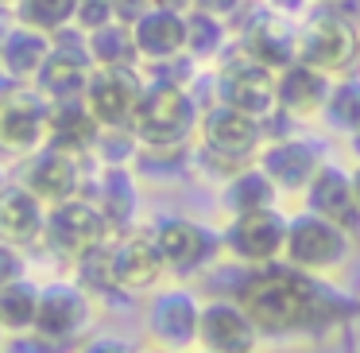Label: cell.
<instances>
[{
  "mask_svg": "<svg viewBox=\"0 0 360 353\" xmlns=\"http://www.w3.org/2000/svg\"><path fill=\"white\" fill-rule=\"evenodd\" d=\"M51 51H55V35L16 20L8 32L0 35V70H4V78H8L12 86L35 82L43 70V63L51 58Z\"/></svg>",
  "mask_w": 360,
  "mask_h": 353,
  "instance_id": "obj_22",
  "label": "cell"
},
{
  "mask_svg": "<svg viewBox=\"0 0 360 353\" xmlns=\"http://www.w3.org/2000/svg\"><path fill=\"white\" fill-rule=\"evenodd\" d=\"M112 229L105 221V213L97 210V202L89 194L66 198L58 206H47V233H43V249H51L55 256H63L66 264L82 260L89 249H97L101 241H109Z\"/></svg>",
  "mask_w": 360,
  "mask_h": 353,
  "instance_id": "obj_8",
  "label": "cell"
},
{
  "mask_svg": "<svg viewBox=\"0 0 360 353\" xmlns=\"http://www.w3.org/2000/svg\"><path fill=\"white\" fill-rule=\"evenodd\" d=\"M295 55L302 63L318 66L329 78H349V74H356V63H360V27L345 16L321 12L310 24L298 27Z\"/></svg>",
  "mask_w": 360,
  "mask_h": 353,
  "instance_id": "obj_5",
  "label": "cell"
},
{
  "mask_svg": "<svg viewBox=\"0 0 360 353\" xmlns=\"http://www.w3.org/2000/svg\"><path fill=\"white\" fill-rule=\"evenodd\" d=\"M112 20H117V12H112L109 0H82L78 20H74V24H78L82 32H97V27L112 24Z\"/></svg>",
  "mask_w": 360,
  "mask_h": 353,
  "instance_id": "obj_35",
  "label": "cell"
},
{
  "mask_svg": "<svg viewBox=\"0 0 360 353\" xmlns=\"http://www.w3.org/2000/svg\"><path fill=\"white\" fill-rule=\"evenodd\" d=\"M198 136H202V156L205 167H217L221 179L236 175L240 167L256 163L259 151H264V120L252 117V113L236 109L229 101H213L210 109H202L198 120Z\"/></svg>",
  "mask_w": 360,
  "mask_h": 353,
  "instance_id": "obj_3",
  "label": "cell"
},
{
  "mask_svg": "<svg viewBox=\"0 0 360 353\" xmlns=\"http://www.w3.org/2000/svg\"><path fill=\"white\" fill-rule=\"evenodd\" d=\"M202 299L190 287H159L151 291L148 311H143V330L151 345L190 353L198 349V322H202Z\"/></svg>",
  "mask_w": 360,
  "mask_h": 353,
  "instance_id": "obj_9",
  "label": "cell"
},
{
  "mask_svg": "<svg viewBox=\"0 0 360 353\" xmlns=\"http://www.w3.org/2000/svg\"><path fill=\"white\" fill-rule=\"evenodd\" d=\"M217 101H229L252 117L267 120L279 109V74L236 47L233 58H225L217 70Z\"/></svg>",
  "mask_w": 360,
  "mask_h": 353,
  "instance_id": "obj_10",
  "label": "cell"
},
{
  "mask_svg": "<svg viewBox=\"0 0 360 353\" xmlns=\"http://www.w3.org/2000/svg\"><path fill=\"white\" fill-rule=\"evenodd\" d=\"M337 78L321 74L318 66L295 58L290 66L279 70V113L290 120H314L326 113L329 89H333Z\"/></svg>",
  "mask_w": 360,
  "mask_h": 353,
  "instance_id": "obj_20",
  "label": "cell"
},
{
  "mask_svg": "<svg viewBox=\"0 0 360 353\" xmlns=\"http://www.w3.org/2000/svg\"><path fill=\"white\" fill-rule=\"evenodd\" d=\"M112 272H117V283H120V291H124V299H132V295L159 291V283H163V275L171 272V268H167L151 229L136 225V229H128V233L112 237Z\"/></svg>",
  "mask_w": 360,
  "mask_h": 353,
  "instance_id": "obj_15",
  "label": "cell"
},
{
  "mask_svg": "<svg viewBox=\"0 0 360 353\" xmlns=\"http://www.w3.org/2000/svg\"><path fill=\"white\" fill-rule=\"evenodd\" d=\"M321 120H326L333 132H345L349 140H352V136H360V78H356V74L333 82Z\"/></svg>",
  "mask_w": 360,
  "mask_h": 353,
  "instance_id": "obj_30",
  "label": "cell"
},
{
  "mask_svg": "<svg viewBox=\"0 0 360 353\" xmlns=\"http://www.w3.org/2000/svg\"><path fill=\"white\" fill-rule=\"evenodd\" d=\"M0 342H4V326H0Z\"/></svg>",
  "mask_w": 360,
  "mask_h": 353,
  "instance_id": "obj_43",
  "label": "cell"
},
{
  "mask_svg": "<svg viewBox=\"0 0 360 353\" xmlns=\"http://www.w3.org/2000/svg\"><path fill=\"white\" fill-rule=\"evenodd\" d=\"M352 190H356V202H360V163L352 167Z\"/></svg>",
  "mask_w": 360,
  "mask_h": 353,
  "instance_id": "obj_39",
  "label": "cell"
},
{
  "mask_svg": "<svg viewBox=\"0 0 360 353\" xmlns=\"http://www.w3.org/2000/svg\"><path fill=\"white\" fill-rule=\"evenodd\" d=\"M0 353H74V345H63L39 330H20V334H4Z\"/></svg>",
  "mask_w": 360,
  "mask_h": 353,
  "instance_id": "obj_33",
  "label": "cell"
},
{
  "mask_svg": "<svg viewBox=\"0 0 360 353\" xmlns=\"http://www.w3.org/2000/svg\"><path fill=\"white\" fill-rule=\"evenodd\" d=\"M74 280H78L94 299H105V295L124 299V291H120V283H117V272H112V237L101 241L97 249H89L82 260H74Z\"/></svg>",
  "mask_w": 360,
  "mask_h": 353,
  "instance_id": "obj_29",
  "label": "cell"
},
{
  "mask_svg": "<svg viewBox=\"0 0 360 353\" xmlns=\"http://www.w3.org/2000/svg\"><path fill=\"white\" fill-rule=\"evenodd\" d=\"M306 4H310V0H271V8L279 12V16H298V12H306Z\"/></svg>",
  "mask_w": 360,
  "mask_h": 353,
  "instance_id": "obj_38",
  "label": "cell"
},
{
  "mask_svg": "<svg viewBox=\"0 0 360 353\" xmlns=\"http://www.w3.org/2000/svg\"><path fill=\"white\" fill-rule=\"evenodd\" d=\"M140 353H179V349H163V345H151V349H140Z\"/></svg>",
  "mask_w": 360,
  "mask_h": 353,
  "instance_id": "obj_41",
  "label": "cell"
},
{
  "mask_svg": "<svg viewBox=\"0 0 360 353\" xmlns=\"http://www.w3.org/2000/svg\"><path fill=\"white\" fill-rule=\"evenodd\" d=\"M39 299H43V283H35L32 275L0 287V326H4V334L35 330V322H39Z\"/></svg>",
  "mask_w": 360,
  "mask_h": 353,
  "instance_id": "obj_28",
  "label": "cell"
},
{
  "mask_svg": "<svg viewBox=\"0 0 360 353\" xmlns=\"http://www.w3.org/2000/svg\"><path fill=\"white\" fill-rule=\"evenodd\" d=\"M302 202H306V210L337 221V225H345L349 233L360 229V202H356V190H352V171H345V167L326 163L314 175L310 187H306Z\"/></svg>",
  "mask_w": 360,
  "mask_h": 353,
  "instance_id": "obj_21",
  "label": "cell"
},
{
  "mask_svg": "<svg viewBox=\"0 0 360 353\" xmlns=\"http://www.w3.org/2000/svg\"><path fill=\"white\" fill-rule=\"evenodd\" d=\"M352 252V233L337 221L321 218L314 210H298L287 225V252L283 260L310 275H329L349 260Z\"/></svg>",
  "mask_w": 360,
  "mask_h": 353,
  "instance_id": "obj_4",
  "label": "cell"
},
{
  "mask_svg": "<svg viewBox=\"0 0 360 353\" xmlns=\"http://www.w3.org/2000/svg\"><path fill=\"white\" fill-rule=\"evenodd\" d=\"M233 295L240 299V306L252 314L264 337L333 334L356 314V303L345 291H337L326 275H310L287 260L244 268Z\"/></svg>",
  "mask_w": 360,
  "mask_h": 353,
  "instance_id": "obj_1",
  "label": "cell"
},
{
  "mask_svg": "<svg viewBox=\"0 0 360 353\" xmlns=\"http://www.w3.org/2000/svg\"><path fill=\"white\" fill-rule=\"evenodd\" d=\"M101 125L89 113L86 97H70V101H51L47 109V144L66 148L74 156H89L97 148Z\"/></svg>",
  "mask_w": 360,
  "mask_h": 353,
  "instance_id": "obj_24",
  "label": "cell"
},
{
  "mask_svg": "<svg viewBox=\"0 0 360 353\" xmlns=\"http://www.w3.org/2000/svg\"><path fill=\"white\" fill-rule=\"evenodd\" d=\"M47 109L51 101L35 86H16L0 94V151L24 159L47 144Z\"/></svg>",
  "mask_w": 360,
  "mask_h": 353,
  "instance_id": "obj_13",
  "label": "cell"
},
{
  "mask_svg": "<svg viewBox=\"0 0 360 353\" xmlns=\"http://www.w3.org/2000/svg\"><path fill=\"white\" fill-rule=\"evenodd\" d=\"M148 82H140L136 70H112V66H94L86 86V105L97 117L101 128H128L136 105H140V94Z\"/></svg>",
  "mask_w": 360,
  "mask_h": 353,
  "instance_id": "obj_16",
  "label": "cell"
},
{
  "mask_svg": "<svg viewBox=\"0 0 360 353\" xmlns=\"http://www.w3.org/2000/svg\"><path fill=\"white\" fill-rule=\"evenodd\" d=\"M198 101L182 82L171 78H159L148 82L140 94V105H136L132 120V136L140 140V148H155V151H174V148H186L190 136L198 132Z\"/></svg>",
  "mask_w": 360,
  "mask_h": 353,
  "instance_id": "obj_2",
  "label": "cell"
},
{
  "mask_svg": "<svg viewBox=\"0 0 360 353\" xmlns=\"http://www.w3.org/2000/svg\"><path fill=\"white\" fill-rule=\"evenodd\" d=\"M287 225H290V218L279 206L236 213V218H229L225 229H221L225 256L233 260V264H244V268L275 264V260H283V252H287Z\"/></svg>",
  "mask_w": 360,
  "mask_h": 353,
  "instance_id": "obj_6",
  "label": "cell"
},
{
  "mask_svg": "<svg viewBox=\"0 0 360 353\" xmlns=\"http://www.w3.org/2000/svg\"><path fill=\"white\" fill-rule=\"evenodd\" d=\"M283 190L271 182V175L264 171L259 163L240 167L236 175H229L225 187H221V210L229 218L236 213H252V210H267V206H279Z\"/></svg>",
  "mask_w": 360,
  "mask_h": 353,
  "instance_id": "obj_25",
  "label": "cell"
},
{
  "mask_svg": "<svg viewBox=\"0 0 360 353\" xmlns=\"http://www.w3.org/2000/svg\"><path fill=\"white\" fill-rule=\"evenodd\" d=\"M352 151H356V159H360V136H352Z\"/></svg>",
  "mask_w": 360,
  "mask_h": 353,
  "instance_id": "obj_42",
  "label": "cell"
},
{
  "mask_svg": "<svg viewBox=\"0 0 360 353\" xmlns=\"http://www.w3.org/2000/svg\"><path fill=\"white\" fill-rule=\"evenodd\" d=\"M271 182L283 190V194H306V187L314 182V175L326 167V156L314 140H302V136H279V140H267L264 151L256 159Z\"/></svg>",
  "mask_w": 360,
  "mask_h": 353,
  "instance_id": "obj_17",
  "label": "cell"
},
{
  "mask_svg": "<svg viewBox=\"0 0 360 353\" xmlns=\"http://www.w3.org/2000/svg\"><path fill=\"white\" fill-rule=\"evenodd\" d=\"M136 32V47H140L143 63H174V58L186 55L190 43V16L182 8H171V4H151L140 20L132 24Z\"/></svg>",
  "mask_w": 360,
  "mask_h": 353,
  "instance_id": "obj_18",
  "label": "cell"
},
{
  "mask_svg": "<svg viewBox=\"0 0 360 353\" xmlns=\"http://www.w3.org/2000/svg\"><path fill=\"white\" fill-rule=\"evenodd\" d=\"M27 275V256L24 249H16V244L0 241V287H8V283L24 280Z\"/></svg>",
  "mask_w": 360,
  "mask_h": 353,
  "instance_id": "obj_34",
  "label": "cell"
},
{
  "mask_svg": "<svg viewBox=\"0 0 360 353\" xmlns=\"http://www.w3.org/2000/svg\"><path fill=\"white\" fill-rule=\"evenodd\" d=\"M94 326V295L82 287L78 280H51L43 283V299H39V322L35 330L63 345L78 349L89 337Z\"/></svg>",
  "mask_w": 360,
  "mask_h": 353,
  "instance_id": "obj_12",
  "label": "cell"
},
{
  "mask_svg": "<svg viewBox=\"0 0 360 353\" xmlns=\"http://www.w3.org/2000/svg\"><path fill=\"white\" fill-rule=\"evenodd\" d=\"M295 35L298 32H287V27H279V24H252L248 32L240 35L236 47H240L244 55H252L256 63H264L267 70L279 74L283 66H290L298 58L295 55Z\"/></svg>",
  "mask_w": 360,
  "mask_h": 353,
  "instance_id": "obj_27",
  "label": "cell"
},
{
  "mask_svg": "<svg viewBox=\"0 0 360 353\" xmlns=\"http://www.w3.org/2000/svg\"><path fill=\"white\" fill-rule=\"evenodd\" d=\"M356 353H360V349H356Z\"/></svg>",
  "mask_w": 360,
  "mask_h": 353,
  "instance_id": "obj_44",
  "label": "cell"
},
{
  "mask_svg": "<svg viewBox=\"0 0 360 353\" xmlns=\"http://www.w3.org/2000/svg\"><path fill=\"white\" fill-rule=\"evenodd\" d=\"M89 55H94V66H112V70H136L143 63L132 24H120V20L89 32Z\"/></svg>",
  "mask_w": 360,
  "mask_h": 353,
  "instance_id": "obj_26",
  "label": "cell"
},
{
  "mask_svg": "<svg viewBox=\"0 0 360 353\" xmlns=\"http://www.w3.org/2000/svg\"><path fill=\"white\" fill-rule=\"evenodd\" d=\"M264 334L236 295L205 299L198 322V353H256Z\"/></svg>",
  "mask_w": 360,
  "mask_h": 353,
  "instance_id": "obj_14",
  "label": "cell"
},
{
  "mask_svg": "<svg viewBox=\"0 0 360 353\" xmlns=\"http://www.w3.org/2000/svg\"><path fill=\"white\" fill-rule=\"evenodd\" d=\"M16 179L32 190L35 198H43L47 206H58L66 198L86 194V167H82V156L66 148H55V144H43L39 151L20 159Z\"/></svg>",
  "mask_w": 360,
  "mask_h": 353,
  "instance_id": "obj_11",
  "label": "cell"
},
{
  "mask_svg": "<svg viewBox=\"0 0 360 353\" xmlns=\"http://www.w3.org/2000/svg\"><path fill=\"white\" fill-rule=\"evenodd\" d=\"M47 233V202L35 198L20 179H12L0 190V241L16 249H35Z\"/></svg>",
  "mask_w": 360,
  "mask_h": 353,
  "instance_id": "obj_19",
  "label": "cell"
},
{
  "mask_svg": "<svg viewBox=\"0 0 360 353\" xmlns=\"http://www.w3.org/2000/svg\"><path fill=\"white\" fill-rule=\"evenodd\" d=\"M74 353H140V349L120 334H89Z\"/></svg>",
  "mask_w": 360,
  "mask_h": 353,
  "instance_id": "obj_36",
  "label": "cell"
},
{
  "mask_svg": "<svg viewBox=\"0 0 360 353\" xmlns=\"http://www.w3.org/2000/svg\"><path fill=\"white\" fill-rule=\"evenodd\" d=\"M190 43H186V55L190 58H213L221 55V47H225L229 32H225V16H217V12L210 8H190Z\"/></svg>",
  "mask_w": 360,
  "mask_h": 353,
  "instance_id": "obj_32",
  "label": "cell"
},
{
  "mask_svg": "<svg viewBox=\"0 0 360 353\" xmlns=\"http://www.w3.org/2000/svg\"><path fill=\"white\" fill-rule=\"evenodd\" d=\"M109 4H112V12H117L120 24H136V20L155 4V0H109Z\"/></svg>",
  "mask_w": 360,
  "mask_h": 353,
  "instance_id": "obj_37",
  "label": "cell"
},
{
  "mask_svg": "<svg viewBox=\"0 0 360 353\" xmlns=\"http://www.w3.org/2000/svg\"><path fill=\"white\" fill-rule=\"evenodd\" d=\"M151 237H155L159 252H163L167 268L174 275H194L205 272L213 260L225 252V241H221L217 229H210L198 218H182V213H159L151 221Z\"/></svg>",
  "mask_w": 360,
  "mask_h": 353,
  "instance_id": "obj_7",
  "label": "cell"
},
{
  "mask_svg": "<svg viewBox=\"0 0 360 353\" xmlns=\"http://www.w3.org/2000/svg\"><path fill=\"white\" fill-rule=\"evenodd\" d=\"M86 194L94 198L97 210L105 213L112 237L136 229V221H140V190H136L132 167H101L94 187H89Z\"/></svg>",
  "mask_w": 360,
  "mask_h": 353,
  "instance_id": "obj_23",
  "label": "cell"
},
{
  "mask_svg": "<svg viewBox=\"0 0 360 353\" xmlns=\"http://www.w3.org/2000/svg\"><path fill=\"white\" fill-rule=\"evenodd\" d=\"M8 182H12V179H8V171H4V163H0V190L8 187Z\"/></svg>",
  "mask_w": 360,
  "mask_h": 353,
  "instance_id": "obj_40",
  "label": "cell"
},
{
  "mask_svg": "<svg viewBox=\"0 0 360 353\" xmlns=\"http://www.w3.org/2000/svg\"><path fill=\"white\" fill-rule=\"evenodd\" d=\"M78 8H82V0H16V20L55 35L78 20Z\"/></svg>",
  "mask_w": 360,
  "mask_h": 353,
  "instance_id": "obj_31",
  "label": "cell"
}]
</instances>
